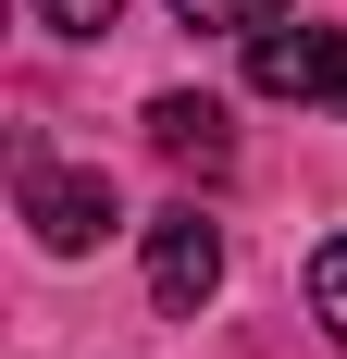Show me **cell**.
<instances>
[{"mask_svg":"<svg viewBox=\"0 0 347 359\" xmlns=\"http://www.w3.org/2000/svg\"><path fill=\"white\" fill-rule=\"evenodd\" d=\"M112 13L124 0H37V25H63V37H112Z\"/></svg>","mask_w":347,"mask_h":359,"instance_id":"obj_7","label":"cell"},{"mask_svg":"<svg viewBox=\"0 0 347 359\" xmlns=\"http://www.w3.org/2000/svg\"><path fill=\"white\" fill-rule=\"evenodd\" d=\"M149 149H162L174 174H223V161H236V124H223V100H199V87H162V100H149Z\"/></svg>","mask_w":347,"mask_h":359,"instance_id":"obj_4","label":"cell"},{"mask_svg":"<svg viewBox=\"0 0 347 359\" xmlns=\"http://www.w3.org/2000/svg\"><path fill=\"white\" fill-rule=\"evenodd\" d=\"M149 297H162V310H211V297H223V223H211L199 198L149 223Z\"/></svg>","mask_w":347,"mask_h":359,"instance_id":"obj_3","label":"cell"},{"mask_svg":"<svg viewBox=\"0 0 347 359\" xmlns=\"http://www.w3.org/2000/svg\"><path fill=\"white\" fill-rule=\"evenodd\" d=\"M174 25H199V37H261V25H285V0H174Z\"/></svg>","mask_w":347,"mask_h":359,"instance_id":"obj_5","label":"cell"},{"mask_svg":"<svg viewBox=\"0 0 347 359\" xmlns=\"http://www.w3.org/2000/svg\"><path fill=\"white\" fill-rule=\"evenodd\" d=\"M25 223H37V248L74 260V248H100L124 211H112V174H100V161H50V149H25Z\"/></svg>","mask_w":347,"mask_h":359,"instance_id":"obj_1","label":"cell"},{"mask_svg":"<svg viewBox=\"0 0 347 359\" xmlns=\"http://www.w3.org/2000/svg\"><path fill=\"white\" fill-rule=\"evenodd\" d=\"M310 323L347 347V236H322V248H310Z\"/></svg>","mask_w":347,"mask_h":359,"instance_id":"obj_6","label":"cell"},{"mask_svg":"<svg viewBox=\"0 0 347 359\" xmlns=\"http://www.w3.org/2000/svg\"><path fill=\"white\" fill-rule=\"evenodd\" d=\"M248 87H261V100L347 111V37L335 25H261V37H248Z\"/></svg>","mask_w":347,"mask_h":359,"instance_id":"obj_2","label":"cell"}]
</instances>
